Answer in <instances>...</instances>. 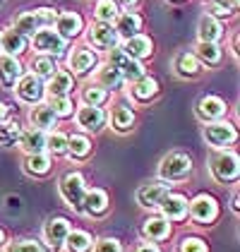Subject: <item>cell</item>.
<instances>
[{
	"label": "cell",
	"mask_w": 240,
	"mask_h": 252,
	"mask_svg": "<svg viewBox=\"0 0 240 252\" xmlns=\"http://www.w3.org/2000/svg\"><path fill=\"white\" fill-rule=\"evenodd\" d=\"M209 173L214 175L216 183H236L240 175V158L236 152L216 149V154L209 158Z\"/></svg>",
	"instance_id": "6da1fadb"
},
{
	"label": "cell",
	"mask_w": 240,
	"mask_h": 252,
	"mask_svg": "<svg viewBox=\"0 0 240 252\" xmlns=\"http://www.w3.org/2000/svg\"><path fill=\"white\" fill-rule=\"evenodd\" d=\"M56 17H58L56 10H51V7H39V10H31V12H22L20 17L15 20L12 29L20 32L22 36L31 39L39 29H43V27H53Z\"/></svg>",
	"instance_id": "7a4b0ae2"
},
{
	"label": "cell",
	"mask_w": 240,
	"mask_h": 252,
	"mask_svg": "<svg viewBox=\"0 0 240 252\" xmlns=\"http://www.w3.org/2000/svg\"><path fill=\"white\" fill-rule=\"evenodd\" d=\"M192 173V158L182 152H171L159 161V178L166 183L173 180H182Z\"/></svg>",
	"instance_id": "3957f363"
},
{
	"label": "cell",
	"mask_w": 240,
	"mask_h": 252,
	"mask_svg": "<svg viewBox=\"0 0 240 252\" xmlns=\"http://www.w3.org/2000/svg\"><path fill=\"white\" fill-rule=\"evenodd\" d=\"M108 65L116 67L120 72V77L125 79V82H130V84H135L137 79H142L147 75V70H144V65H142L140 60L130 58L120 46H116V48L108 51Z\"/></svg>",
	"instance_id": "277c9868"
},
{
	"label": "cell",
	"mask_w": 240,
	"mask_h": 252,
	"mask_svg": "<svg viewBox=\"0 0 240 252\" xmlns=\"http://www.w3.org/2000/svg\"><path fill=\"white\" fill-rule=\"evenodd\" d=\"M31 46H34L36 53H41V56H53V58L65 56V51H67V41L62 39L53 27L39 29V32L31 36Z\"/></svg>",
	"instance_id": "5b68a950"
},
{
	"label": "cell",
	"mask_w": 240,
	"mask_h": 252,
	"mask_svg": "<svg viewBox=\"0 0 240 252\" xmlns=\"http://www.w3.org/2000/svg\"><path fill=\"white\" fill-rule=\"evenodd\" d=\"M202 135H204L209 147L226 149V147H231V144L238 139V130H236V125L228 123V120H214V123H204Z\"/></svg>",
	"instance_id": "8992f818"
},
{
	"label": "cell",
	"mask_w": 240,
	"mask_h": 252,
	"mask_svg": "<svg viewBox=\"0 0 240 252\" xmlns=\"http://www.w3.org/2000/svg\"><path fill=\"white\" fill-rule=\"evenodd\" d=\"M87 192V183H84V175L77 171H67V173L60 178V194L65 199L67 207H72L75 212L82 214V199Z\"/></svg>",
	"instance_id": "52a82bcc"
},
{
	"label": "cell",
	"mask_w": 240,
	"mask_h": 252,
	"mask_svg": "<svg viewBox=\"0 0 240 252\" xmlns=\"http://www.w3.org/2000/svg\"><path fill=\"white\" fill-rule=\"evenodd\" d=\"M187 214L192 216V221H197L202 226L214 223L219 216V202L211 194H197L192 202H187Z\"/></svg>",
	"instance_id": "ba28073f"
},
{
	"label": "cell",
	"mask_w": 240,
	"mask_h": 252,
	"mask_svg": "<svg viewBox=\"0 0 240 252\" xmlns=\"http://www.w3.org/2000/svg\"><path fill=\"white\" fill-rule=\"evenodd\" d=\"M15 94L20 98L22 103H29V106H34V103H39L43 94H46V87H43V79H39L36 75H31V72H24L20 77V82L15 84Z\"/></svg>",
	"instance_id": "9c48e42d"
},
{
	"label": "cell",
	"mask_w": 240,
	"mask_h": 252,
	"mask_svg": "<svg viewBox=\"0 0 240 252\" xmlns=\"http://www.w3.org/2000/svg\"><path fill=\"white\" fill-rule=\"evenodd\" d=\"M75 123L84 132H99L101 127L108 123V113L101 106H84L82 103L80 108L75 111Z\"/></svg>",
	"instance_id": "30bf717a"
},
{
	"label": "cell",
	"mask_w": 240,
	"mask_h": 252,
	"mask_svg": "<svg viewBox=\"0 0 240 252\" xmlns=\"http://www.w3.org/2000/svg\"><path fill=\"white\" fill-rule=\"evenodd\" d=\"M70 75L75 77H89L96 67H99V56L91 51V48H87V46H80V48H75L72 51V56H70Z\"/></svg>",
	"instance_id": "8fae6325"
},
{
	"label": "cell",
	"mask_w": 240,
	"mask_h": 252,
	"mask_svg": "<svg viewBox=\"0 0 240 252\" xmlns=\"http://www.w3.org/2000/svg\"><path fill=\"white\" fill-rule=\"evenodd\" d=\"M87 39L91 43V48H101V51H111L120 43V36L116 34L113 24H103V22H96L89 27Z\"/></svg>",
	"instance_id": "7c38bea8"
},
{
	"label": "cell",
	"mask_w": 240,
	"mask_h": 252,
	"mask_svg": "<svg viewBox=\"0 0 240 252\" xmlns=\"http://www.w3.org/2000/svg\"><path fill=\"white\" fill-rule=\"evenodd\" d=\"M171 192V183L166 180H154V183H144L137 190V204L144 209H156L163 194Z\"/></svg>",
	"instance_id": "4fadbf2b"
},
{
	"label": "cell",
	"mask_w": 240,
	"mask_h": 252,
	"mask_svg": "<svg viewBox=\"0 0 240 252\" xmlns=\"http://www.w3.org/2000/svg\"><path fill=\"white\" fill-rule=\"evenodd\" d=\"M156 209L166 221H182L187 216V197H182L178 192H168L163 194V199L159 202Z\"/></svg>",
	"instance_id": "5bb4252c"
},
{
	"label": "cell",
	"mask_w": 240,
	"mask_h": 252,
	"mask_svg": "<svg viewBox=\"0 0 240 252\" xmlns=\"http://www.w3.org/2000/svg\"><path fill=\"white\" fill-rule=\"evenodd\" d=\"M22 75H24V67H22L20 58L0 53V87L7 89V92L15 89V84L20 82Z\"/></svg>",
	"instance_id": "9a60e30c"
},
{
	"label": "cell",
	"mask_w": 240,
	"mask_h": 252,
	"mask_svg": "<svg viewBox=\"0 0 240 252\" xmlns=\"http://www.w3.org/2000/svg\"><path fill=\"white\" fill-rule=\"evenodd\" d=\"M27 120H29V125L34 127V130H43V132H51L56 125H58V118L56 113L51 111V106L48 103H34L31 108H29V113H27Z\"/></svg>",
	"instance_id": "2e32d148"
},
{
	"label": "cell",
	"mask_w": 240,
	"mask_h": 252,
	"mask_svg": "<svg viewBox=\"0 0 240 252\" xmlns=\"http://www.w3.org/2000/svg\"><path fill=\"white\" fill-rule=\"evenodd\" d=\"M228 113V106H226V101L219 96H202L197 101V116L200 120L204 123H214V120H223Z\"/></svg>",
	"instance_id": "e0dca14e"
},
{
	"label": "cell",
	"mask_w": 240,
	"mask_h": 252,
	"mask_svg": "<svg viewBox=\"0 0 240 252\" xmlns=\"http://www.w3.org/2000/svg\"><path fill=\"white\" fill-rule=\"evenodd\" d=\"M53 29H56L65 41H72L82 34L84 20H82L77 12H60L58 17H56V22H53Z\"/></svg>",
	"instance_id": "ac0fdd59"
},
{
	"label": "cell",
	"mask_w": 240,
	"mask_h": 252,
	"mask_svg": "<svg viewBox=\"0 0 240 252\" xmlns=\"http://www.w3.org/2000/svg\"><path fill=\"white\" fill-rule=\"evenodd\" d=\"M70 221L67 219H62V216H56V219H48L46 221V226H43V240H46V245L48 248H60L62 243H65V235L70 233Z\"/></svg>",
	"instance_id": "d6986e66"
},
{
	"label": "cell",
	"mask_w": 240,
	"mask_h": 252,
	"mask_svg": "<svg viewBox=\"0 0 240 252\" xmlns=\"http://www.w3.org/2000/svg\"><path fill=\"white\" fill-rule=\"evenodd\" d=\"M130 58L135 60H144V58H151V53H154V43L149 36H144V34H135V36H130V39H122V46H120Z\"/></svg>",
	"instance_id": "ffe728a7"
},
{
	"label": "cell",
	"mask_w": 240,
	"mask_h": 252,
	"mask_svg": "<svg viewBox=\"0 0 240 252\" xmlns=\"http://www.w3.org/2000/svg\"><path fill=\"white\" fill-rule=\"evenodd\" d=\"M43 87L48 96H70L75 89V77L70 75V70H58L53 77L43 82Z\"/></svg>",
	"instance_id": "44dd1931"
},
{
	"label": "cell",
	"mask_w": 240,
	"mask_h": 252,
	"mask_svg": "<svg viewBox=\"0 0 240 252\" xmlns=\"http://www.w3.org/2000/svg\"><path fill=\"white\" fill-rule=\"evenodd\" d=\"M111 199H108V192L101 190V188H91L84 192V199H82V214H91V216H101V214L108 209Z\"/></svg>",
	"instance_id": "7402d4cb"
},
{
	"label": "cell",
	"mask_w": 240,
	"mask_h": 252,
	"mask_svg": "<svg viewBox=\"0 0 240 252\" xmlns=\"http://www.w3.org/2000/svg\"><path fill=\"white\" fill-rule=\"evenodd\" d=\"M113 29H116V34L120 39H130V36H135V34L142 32V17L137 12H132V10L120 12L118 17L113 20Z\"/></svg>",
	"instance_id": "603a6c76"
},
{
	"label": "cell",
	"mask_w": 240,
	"mask_h": 252,
	"mask_svg": "<svg viewBox=\"0 0 240 252\" xmlns=\"http://www.w3.org/2000/svg\"><path fill=\"white\" fill-rule=\"evenodd\" d=\"M17 147L24 154H41V152H46V132L43 130H34V127L22 130Z\"/></svg>",
	"instance_id": "cb8c5ba5"
},
{
	"label": "cell",
	"mask_w": 240,
	"mask_h": 252,
	"mask_svg": "<svg viewBox=\"0 0 240 252\" xmlns=\"http://www.w3.org/2000/svg\"><path fill=\"white\" fill-rule=\"evenodd\" d=\"M142 235L147 238V240H151V243H156V240H166L168 235H171V221H166L163 216H149L144 223H142Z\"/></svg>",
	"instance_id": "d4e9b609"
},
{
	"label": "cell",
	"mask_w": 240,
	"mask_h": 252,
	"mask_svg": "<svg viewBox=\"0 0 240 252\" xmlns=\"http://www.w3.org/2000/svg\"><path fill=\"white\" fill-rule=\"evenodd\" d=\"M223 36V24L211 15H202L197 22V39L207 43H219Z\"/></svg>",
	"instance_id": "484cf974"
},
{
	"label": "cell",
	"mask_w": 240,
	"mask_h": 252,
	"mask_svg": "<svg viewBox=\"0 0 240 252\" xmlns=\"http://www.w3.org/2000/svg\"><path fill=\"white\" fill-rule=\"evenodd\" d=\"M173 70H176V75L182 79H192L197 77L202 72V63L195 58V53H187V51H182L176 56L173 60Z\"/></svg>",
	"instance_id": "4316f807"
},
{
	"label": "cell",
	"mask_w": 240,
	"mask_h": 252,
	"mask_svg": "<svg viewBox=\"0 0 240 252\" xmlns=\"http://www.w3.org/2000/svg\"><path fill=\"white\" fill-rule=\"evenodd\" d=\"M27 46H29V39L27 36H22L20 32H15V29H7V32H2V39H0V53H7V56H15V58H20L22 53L27 51Z\"/></svg>",
	"instance_id": "83f0119b"
},
{
	"label": "cell",
	"mask_w": 240,
	"mask_h": 252,
	"mask_svg": "<svg viewBox=\"0 0 240 252\" xmlns=\"http://www.w3.org/2000/svg\"><path fill=\"white\" fill-rule=\"evenodd\" d=\"M29 67H31V75H36V77L43 79V82L51 79L60 70L58 58H53V56H41V53H36V56L31 58Z\"/></svg>",
	"instance_id": "f1b7e54d"
},
{
	"label": "cell",
	"mask_w": 240,
	"mask_h": 252,
	"mask_svg": "<svg viewBox=\"0 0 240 252\" xmlns=\"http://www.w3.org/2000/svg\"><path fill=\"white\" fill-rule=\"evenodd\" d=\"M94 75H96V84L103 87L106 92H116V89H120V87L125 84V79L120 77V72L116 70V67H111L108 63L101 65V67H96Z\"/></svg>",
	"instance_id": "f546056e"
},
{
	"label": "cell",
	"mask_w": 240,
	"mask_h": 252,
	"mask_svg": "<svg viewBox=\"0 0 240 252\" xmlns=\"http://www.w3.org/2000/svg\"><path fill=\"white\" fill-rule=\"evenodd\" d=\"M67 252H91L94 248V240L87 231H77V228H70V233L65 235V243H62Z\"/></svg>",
	"instance_id": "4dcf8cb0"
},
{
	"label": "cell",
	"mask_w": 240,
	"mask_h": 252,
	"mask_svg": "<svg viewBox=\"0 0 240 252\" xmlns=\"http://www.w3.org/2000/svg\"><path fill=\"white\" fill-rule=\"evenodd\" d=\"M111 123H113V127L118 132H130L132 125H135V111L130 106H125V103H118L113 108V113H111Z\"/></svg>",
	"instance_id": "1f68e13d"
},
{
	"label": "cell",
	"mask_w": 240,
	"mask_h": 252,
	"mask_svg": "<svg viewBox=\"0 0 240 252\" xmlns=\"http://www.w3.org/2000/svg\"><path fill=\"white\" fill-rule=\"evenodd\" d=\"M91 154V139L87 135H67V156L84 161Z\"/></svg>",
	"instance_id": "d6a6232c"
},
{
	"label": "cell",
	"mask_w": 240,
	"mask_h": 252,
	"mask_svg": "<svg viewBox=\"0 0 240 252\" xmlns=\"http://www.w3.org/2000/svg\"><path fill=\"white\" fill-rule=\"evenodd\" d=\"M195 58L200 60L202 65L207 67H214L221 63V46L219 43H207V41H200L197 48H195Z\"/></svg>",
	"instance_id": "836d02e7"
},
{
	"label": "cell",
	"mask_w": 240,
	"mask_h": 252,
	"mask_svg": "<svg viewBox=\"0 0 240 252\" xmlns=\"http://www.w3.org/2000/svg\"><path fill=\"white\" fill-rule=\"evenodd\" d=\"M53 161H51V154L41 152V154H27L24 158V171L29 175H46L51 171Z\"/></svg>",
	"instance_id": "e575fe53"
},
{
	"label": "cell",
	"mask_w": 240,
	"mask_h": 252,
	"mask_svg": "<svg viewBox=\"0 0 240 252\" xmlns=\"http://www.w3.org/2000/svg\"><path fill=\"white\" fill-rule=\"evenodd\" d=\"M159 94V82L154 77H149V75H144L142 79H137L135 84H132V96L137 98V101H151V98Z\"/></svg>",
	"instance_id": "d590c367"
},
{
	"label": "cell",
	"mask_w": 240,
	"mask_h": 252,
	"mask_svg": "<svg viewBox=\"0 0 240 252\" xmlns=\"http://www.w3.org/2000/svg\"><path fill=\"white\" fill-rule=\"evenodd\" d=\"M111 98V92H106L99 84H87L82 89V103L84 106H103Z\"/></svg>",
	"instance_id": "8d00e7d4"
},
{
	"label": "cell",
	"mask_w": 240,
	"mask_h": 252,
	"mask_svg": "<svg viewBox=\"0 0 240 252\" xmlns=\"http://www.w3.org/2000/svg\"><path fill=\"white\" fill-rule=\"evenodd\" d=\"M120 15L118 2L116 0H99L96 7H94V17L96 22H103V24H113V20Z\"/></svg>",
	"instance_id": "74e56055"
},
{
	"label": "cell",
	"mask_w": 240,
	"mask_h": 252,
	"mask_svg": "<svg viewBox=\"0 0 240 252\" xmlns=\"http://www.w3.org/2000/svg\"><path fill=\"white\" fill-rule=\"evenodd\" d=\"M46 154H51V156L67 154V135L56 132V130L46 132Z\"/></svg>",
	"instance_id": "f35d334b"
},
{
	"label": "cell",
	"mask_w": 240,
	"mask_h": 252,
	"mask_svg": "<svg viewBox=\"0 0 240 252\" xmlns=\"http://www.w3.org/2000/svg\"><path fill=\"white\" fill-rule=\"evenodd\" d=\"M22 135V125L17 120H2L0 123V144L2 147H12Z\"/></svg>",
	"instance_id": "ab89813d"
},
{
	"label": "cell",
	"mask_w": 240,
	"mask_h": 252,
	"mask_svg": "<svg viewBox=\"0 0 240 252\" xmlns=\"http://www.w3.org/2000/svg\"><path fill=\"white\" fill-rule=\"evenodd\" d=\"M51 106V111L56 113V118H70L75 113V103L70 96H48L46 101Z\"/></svg>",
	"instance_id": "60d3db41"
},
{
	"label": "cell",
	"mask_w": 240,
	"mask_h": 252,
	"mask_svg": "<svg viewBox=\"0 0 240 252\" xmlns=\"http://www.w3.org/2000/svg\"><path fill=\"white\" fill-rule=\"evenodd\" d=\"M238 10V0H209V10H207V15H211V17H228V15H233Z\"/></svg>",
	"instance_id": "b9f144b4"
},
{
	"label": "cell",
	"mask_w": 240,
	"mask_h": 252,
	"mask_svg": "<svg viewBox=\"0 0 240 252\" xmlns=\"http://www.w3.org/2000/svg\"><path fill=\"white\" fill-rule=\"evenodd\" d=\"M5 252H51L48 248H43L39 240H34V238H22V240H15V243H10Z\"/></svg>",
	"instance_id": "7bdbcfd3"
},
{
	"label": "cell",
	"mask_w": 240,
	"mask_h": 252,
	"mask_svg": "<svg viewBox=\"0 0 240 252\" xmlns=\"http://www.w3.org/2000/svg\"><path fill=\"white\" fill-rule=\"evenodd\" d=\"M178 252H209V248L202 238H182L178 245Z\"/></svg>",
	"instance_id": "ee69618b"
},
{
	"label": "cell",
	"mask_w": 240,
	"mask_h": 252,
	"mask_svg": "<svg viewBox=\"0 0 240 252\" xmlns=\"http://www.w3.org/2000/svg\"><path fill=\"white\" fill-rule=\"evenodd\" d=\"M94 252H122V245H120L118 238H99L94 240Z\"/></svg>",
	"instance_id": "f6af8a7d"
},
{
	"label": "cell",
	"mask_w": 240,
	"mask_h": 252,
	"mask_svg": "<svg viewBox=\"0 0 240 252\" xmlns=\"http://www.w3.org/2000/svg\"><path fill=\"white\" fill-rule=\"evenodd\" d=\"M132 252H161V250L154 245V243H149V240H147V243H140V245H137Z\"/></svg>",
	"instance_id": "bcb514c9"
},
{
	"label": "cell",
	"mask_w": 240,
	"mask_h": 252,
	"mask_svg": "<svg viewBox=\"0 0 240 252\" xmlns=\"http://www.w3.org/2000/svg\"><path fill=\"white\" fill-rule=\"evenodd\" d=\"M231 209H233L236 214L240 212V204H238V190H236V192H233V197H231Z\"/></svg>",
	"instance_id": "7dc6e473"
},
{
	"label": "cell",
	"mask_w": 240,
	"mask_h": 252,
	"mask_svg": "<svg viewBox=\"0 0 240 252\" xmlns=\"http://www.w3.org/2000/svg\"><path fill=\"white\" fill-rule=\"evenodd\" d=\"M7 111H10V108H7V103H2V101H0V123H2V120H7Z\"/></svg>",
	"instance_id": "c3c4849f"
},
{
	"label": "cell",
	"mask_w": 240,
	"mask_h": 252,
	"mask_svg": "<svg viewBox=\"0 0 240 252\" xmlns=\"http://www.w3.org/2000/svg\"><path fill=\"white\" fill-rule=\"evenodd\" d=\"M116 2H120L122 7H127V10H130V7H135V5H137L140 0H116Z\"/></svg>",
	"instance_id": "681fc988"
},
{
	"label": "cell",
	"mask_w": 240,
	"mask_h": 252,
	"mask_svg": "<svg viewBox=\"0 0 240 252\" xmlns=\"http://www.w3.org/2000/svg\"><path fill=\"white\" fill-rule=\"evenodd\" d=\"M233 56H238V34L233 36Z\"/></svg>",
	"instance_id": "f907efd6"
},
{
	"label": "cell",
	"mask_w": 240,
	"mask_h": 252,
	"mask_svg": "<svg viewBox=\"0 0 240 252\" xmlns=\"http://www.w3.org/2000/svg\"><path fill=\"white\" fill-rule=\"evenodd\" d=\"M2 245H5V233L0 231V248H2Z\"/></svg>",
	"instance_id": "816d5d0a"
},
{
	"label": "cell",
	"mask_w": 240,
	"mask_h": 252,
	"mask_svg": "<svg viewBox=\"0 0 240 252\" xmlns=\"http://www.w3.org/2000/svg\"><path fill=\"white\" fill-rule=\"evenodd\" d=\"M0 39H2V32H0Z\"/></svg>",
	"instance_id": "f5cc1de1"
},
{
	"label": "cell",
	"mask_w": 240,
	"mask_h": 252,
	"mask_svg": "<svg viewBox=\"0 0 240 252\" xmlns=\"http://www.w3.org/2000/svg\"><path fill=\"white\" fill-rule=\"evenodd\" d=\"M0 2H5V0H0Z\"/></svg>",
	"instance_id": "db71d44e"
},
{
	"label": "cell",
	"mask_w": 240,
	"mask_h": 252,
	"mask_svg": "<svg viewBox=\"0 0 240 252\" xmlns=\"http://www.w3.org/2000/svg\"><path fill=\"white\" fill-rule=\"evenodd\" d=\"M176 2H180V0H176Z\"/></svg>",
	"instance_id": "11a10c76"
}]
</instances>
